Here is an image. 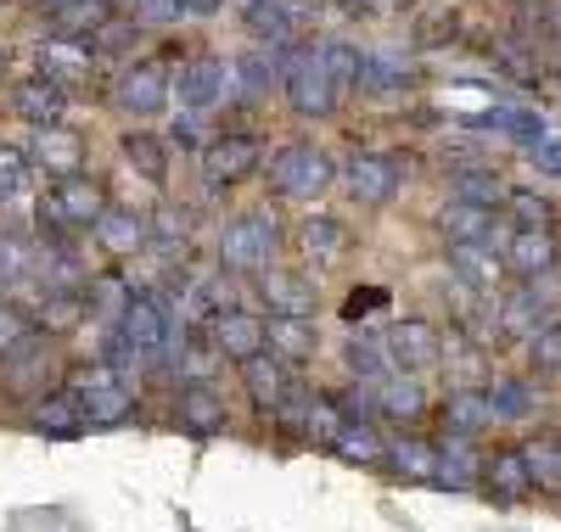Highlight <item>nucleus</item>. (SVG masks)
Masks as SVG:
<instances>
[{
	"label": "nucleus",
	"instance_id": "1",
	"mask_svg": "<svg viewBox=\"0 0 561 532\" xmlns=\"http://www.w3.org/2000/svg\"><path fill=\"white\" fill-rule=\"evenodd\" d=\"M332 180H337L332 158H325L320 147H309V140H293V147H280L270 158V185L280 190V197H320Z\"/></svg>",
	"mask_w": 561,
	"mask_h": 532
},
{
	"label": "nucleus",
	"instance_id": "2",
	"mask_svg": "<svg viewBox=\"0 0 561 532\" xmlns=\"http://www.w3.org/2000/svg\"><path fill=\"white\" fill-rule=\"evenodd\" d=\"M275 253V224L264 213H242L219 230V264L237 275H264Z\"/></svg>",
	"mask_w": 561,
	"mask_h": 532
},
{
	"label": "nucleus",
	"instance_id": "3",
	"mask_svg": "<svg viewBox=\"0 0 561 532\" xmlns=\"http://www.w3.org/2000/svg\"><path fill=\"white\" fill-rule=\"evenodd\" d=\"M73 398H79V409H84L90 426H124L129 409H135V393L124 386V375H113L107 365L79 370L73 375Z\"/></svg>",
	"mask_w": 561,
	"mask_h": 532
},
{
	"label": "nucleus",
	"instance_id": "4",
	"mask_svg": "<svg viewBox=\"0 0 561 532\" xmlns=\"http://www.w3.org/2000/svg\"><path fill=\"white\" fill-rule=\"evenodd\" d=\"M113 102L129 118H158L169 107V73L158 62H129L118 73V84H113Z\"/></svg>",
	"mask_w": 561,
	"mask_h": 532
},
{
	"label": "nucleus",
	"instance_id": "5",
	"mask_svg": "<svg viewBox=\"0 0 561 532\" xmlns=\"http://www.w3.org/2000/svg\"><path fill=\"white\" fill-rule=\"evenodd\" d=\"M343 180H348V197L359 208H382V203H393V190H399V158H388V152H354Z\"/></svg>",
	"mask_w": 561,
	"mask_h": 532
},
{
	"label": "nucleus",
	"instance_id": "6",
	"mask_svg": "<svg viewBox=\"0 0 561 532\" xmlns=\"http://www.w3.org/2000/svg\"><path fill=\"white\" fill-rule=\"evenodd\" d=\"M264 348H270V325H264L259 314H242V309H219V314H214V354H219V359L248 365V359H259Z\"/></svg>",
	"mask_w": 561,
	"mask_h": 532
},
{
	"label": "nucleus",
	"instance_id": "7",
	"mask_svg": "<svg viewBox=\"0 0 561 532\" xmlns=\"http://www.w3.org/2000/svg\"><path fill=\"white\" fill-rule=\"evenodd\" d=\"M253 169H259V140L253 135H219V140H208V147H203V174H208L214 190L242 185Z\"/></svg>",
	"mask_w": 561,
	"mask_h": 532
},
{
	"label": "nucleus",
	"instance_id": "8",
	"mask_svg": "<svg viewBox=\"0 0 561 532\" xmlns=\"http://www.w3.org/2000/svg\"><path fill=\"white\" fill-rule=\"evenodd\" d=\"M280 84H287V102H293L304 118H325V113L337 107V84H332V73L320 68V57L293 62L287 73H280Z\"/></svg>",
	"mask_w": 561,
	"mask_h": 532
},
{
	"label": "nucleus",
	"instance_id": "9",
	"mask_svg": "<svg viewBox=\"0 0 561 532\" xmlns=\"http://www.w3.org/2000/svg\"><path fill=\"white\" fill-rule=\"evenodd\" d=\"M388 359L399 365V375H410V370L438 365L444 359V343H438V331L427 320H404V325L388 331Z\"/></svg>",
	"mask_w": 561,
	"mask_h": 532
},
{
	"label": "nucleus",
	"instance_id": "10",
	"mask_svg": "<svg viewBox=\"0 0 561 532\" xmlns=\"http://www.w3.org/2000/svg\"><path fill=\"white\" fill-rule=\"evenodd\" d=\"M505 269L523 275V280H539L556 269V235L550 230H511L505 241Z\"/></svg>",
	"mask_w": 561,
	"mask_h": 532
},
{
	"label": "nucleus",
	"instance_id": "11",
	"mask_svg": "<svg viewBox=\"0 0 561 532\" xmlns=\"http://www.w3.org/2000/svg\"><path fill=\"white\" fill-rule=\"evenodd\" d=\"M34 163H39L45 174H57V180H73L79 163H84V140H79L68 124L39 129V135H34Z\"/></svg>",
	"mask_w": 561,
	"mask_h": 532
},
{
	"label": "nucleus",
	"instance_id": "12",
	"mask_svg": "<svg viewBox=\"0 0 561 532\" xmlns=\"http://www.w3.org/2000/svg\"><path fill=\"white\" fill-rule=\"evenodd\" d=\"M96 241H102L113 258H135V253L152 241V224L140 219L135 208H107V213L96 219Z\"/></svg>",
	"mask_w": 561,
	"mask_h": 532
},
{
	"label": "nucleus",
	"instance_id": "13",
	"mask_svg": "<svg viewBox=\"0 0 561 532\" xmlns=\"http://www.w3.org/2000/svg\"><path fill=\"white\" fill-rule=\"evenodd\" d=\"M225 84H230L225 62H214V57H197L192 68L180 73V102L192 107V113H214V107L225 102Z\"/></svg>",
	"mask_w": 561,
	"mask_h": 532
},
{
	"label": "nucleus",
	"instance_id": "14",
	"mask_svg": "<svg viewBox=\"0 0 561 532\" xmlns=\"http://www.w3.org/2000/svg\"><path fill=\"white\" fill-rule=\"evenodd\" d=\"M118 331L129 336V343H135L140 354H158V348H163V336H169V320H163L158 298L135 292V298L124 303V320H118Z\"/></svg>",
	"mask_w": 561,
	"mask_h": 532
},
{
	"label": "nucleus",
	"instance_id": "15",
	"mask_svg": "<svg viewBox=\"0 0 561 532\" xmlns=\"http://www.w3.org/2000/svg\"><path fill=\"white\" fill-rule=\"evenodd\" d=\"M12 107H18V118H28L34 129H51V124H62V84H51V79H23L18 90H12Z\"/></svg>",
	"mask_w": 561,
	"mask_h": 532
},
{
	"label": "nucleus",
	"instance_id": "16",
	"mask_svg": "<svg viewBox=\"0 0 561 532\" xmlns=\"http://www.w3.org/2000/svg\"><path fill=\"white\" fill-rule=\"evenodd\" d=\"M264 298H270L275 320H309L314 314V286L304 275H287V269H264Z\"/></svg>",
	"mask_w": 561,
	"mask_h": 532
},
{
	"label": "nucleus",
	"instance_id": "17",
	"mask_svg": "<svg viewBox=\"0 0 561 532\" xmlns=\"http://www.w3.org/2000/svg\"><path fill=\"white\" fill-rule=\"evenodd\" d=\"M57 213L68 219V224H90L96 230V219L107 213V197H102V185L96 180H84V174H73V180H57Z\"/></svg>",
	"mask_w": 561,
	"mask_h": 532
},
{
	"label": "nucleus",
	"instance_id": "18",
	"mask_svg": "<svg viewBox=\"0 0 561 532\" xmlns=\"http://www.w3.org/2000/svg\"><path fill=\"white\" fill-rule=\"evenodd\" d=\"M449 269L466 286H478V292H494L500 275H505V258H494L483 241H449Z\"/></svg>",
	"mask_w": 561,
	"mask_h": 532
},
{
	"label": "nucleus",
	"instance_id": "19",
	"mask_svg": "<svg viewBox=\"0 0 561 532\" xmlns=\"http://www.w3.org/2000/svg\"><path fill=\"white\" fill-rule=\"evenodd\" d=\"M180 426L185 431H225V398L214 393L208 381H185V393H180Z\"/></svg>",
	"mask_w": 561,
	"mask_h": 532
},
{
	"label": "nucleus",
	"instance_id": "20",
	"mask_svg": "<svg viewBox=\"0 0 561 532\" xmlns=\"http://www.w3.org/2000/svg\"><path fill=\"white\" fill-rule=\"evenodd\" d=\"M489 420H494L489 393H478V386H455L449 404H444V431L449 438H472V431H483Z\"/></svg>",
	"mask_w": 561,
	"mask_h": 532
},
{
	"label": "nucleus",
	"instance_id": "21",
	"mask_svg": "<svg viewBox=\"0 0 561 532\" xmlns=\"http://www.w3.org/2000/svg\"><path fill=\"white\" fill-rule=\"evenodd\" d=\"M39 73L51 79V84H73V79H84L90 73V51L84 45H73V39H45V51H39Z\"/></svg>",
	"mask_w": 561,
	"mask_h": 532
},
{
	"label": "nucleus",
	"instance_id": "22",
	"mask_svg": "<svg viewBox=\"0 0 561 532\" xmlns=\"http://www.w3.org/2000/svg\"><path fill=\"white\" fill-rule=\"evenodd\" d=\"M421 409H427V393H421L410 375H382V381H377V415H388V420H415Z\"/></svg>",
	"mask_w": 561,
	"mask_h": 532
},
{
	"label": "nucleus",
	"instance_id": "23",
	"mask_svg": "<svg viewBox=\"0 0 561 532\" xmlns=\"http://www.w3.org/2000/svg\"><path fill=\"white\" fill-rule=\"evenodd\" d=\"M242 381H248V393L259 398V404H280V398H287V365H280L275 354H259V359H248L242 365Z\"/></svg>",
	"mask_w": 561,
	"mask_h": 532
},
{
	"label": "nucleus",
	"instance_id": "24",
	"mask_svg": "<svg viewBox=\"0 0 561 532\" xmlns=\"http://www.w3.org/2000/svg\"><path fill=\"white\" fill-rule=\"evenodd\" d=\"M343 247H348V230L337 219H304L298 224V253L304 258H320L325 264V258H337Z\"/></svg>",
	"mask_w": 561,
	"mask_h": 532
},
{
	"label": "nucleus",
	"instance_id": "25",
	"mask_svg": "<svg viewBox=\"0 0 561 532\" xmlns=\"http://www.w3.org/2000/svg\"><path fill=\"white\" fill-rule=\"evenodd\" d=\"M270 354L280 365H304L314 354V331L309 320H270Z\"/></svg>",
	"mask_w": 561,
	"mask_h": 532
},
{
	"label": "nucleus",
	"instance_id": "26",
	"mask_svg": "<svg viewBox=\"0 0 561 532\" xmlns=\"http://www.w3.org/2000/svg\"><path fill=\"white\" fill-rule=\"evenodd\" d=\"M534 404H539V393H534L523 375H505V381L489 386V409H494V420H528Z\"/></svg>",
	"mask_w": 561,
	"mask_h": 532
},
{
	"label": "nucleus",
	"instance_id": "27",
	"mask_svg": "<svg viewBox=\"0 0 561 532\" xmlns=\"http://www.w3.org/2000/svg\"><path fill=\"white\" fill-rule=\"evenodd\" d=\"M444 230H449V241H483V235L494 230V208H478V203L449 197V203H444Z\"/></svg>",
	"mask_w": 561,
	"mask_h": 532
},
{
	"label": "nucleus",
	"instance_id": "28",
	"mask_svg": "<svg viewBox=\"0 0 561 532\" xmlns=\"http://www.w3.org/2000/svg\"><path fill=\"white\" fill-rule=\"evenodd\" d=\"M124 158H129V169L140 174V180H152V185H163V174H169V158H163V140H152V135H124Z\"/></svg>",
	"mask_w": 561,
	"mask_h": 532
},
{
	"label": "nucleus",
	"instance_id": "29",
	"mask_svg": "<svg viewBox=\"0 0 561 532\" xmlns=\"http://www.w3.org/2000/svg\"><path fill=\"white\" fill-rule=\"evenodd\" d=\"M343 460H354V465H377L388 449H382V438H377V426H370V420H348L343 426V438L332 443Z\"/></svg>",
	"mask_w": 561,
	"mask_h": 532
},
{
	"label": "nucleus",
	"instance_id": "30",
	"mask_svg": "<svg viewBox=\"0 0 561 532\" xmlns=\"http://www.w3.org/2000/svg\"><path fill=\"white\" fill-rule=\"evenodd\" d=\"M539 314H545V298L539 292H511L500 303V331L505 336H534L539 331Z\"/></svg>",
	"mask_w": 561,
	"mask_h": 532
},
{
	"label": "nucleus",
	"instance_id": "31",
	"mask_svg": "<svg viewBox=\"0 0 561 532\" xmlns=\"http://www.w3.org/2000/svg\"><path fill=\"white\" fill-rule=\"evenodd\" d=\"M34 426H39V431H51V438H68V431L84 426V409H79L73 393H57V398H45V404L34 409Z\"/></svg>",
	"mask_w": 561,
	"mask_h": 532
},
{
	"label": "nucleus",
	"instance_id": "32",
	"mask_svg": "<svg viewBox=\"0 0 561 532\" xmlns=\"http://www.w3.org/2000/svg\"><path fill=\"white\" fill-rule=\"evenodd\" d=\"M248 23H253V34L259 39H270V45H287L293 39V12L280 7V0H253V12H248Z\"/></svg>",
	"mask_w": 561,
	"mask_h": 532
},
{
	"label": "nucleus",
	"instance_id": "33",
	"mask_svg": "<svg viewBox=\"0 0 561 532\" xmlns=\"http://www.w3.org/2000/svg\"><path fill=\"white\" fill-rule=\"evenodd\" d=\"M388 465L399 476H438V449L433 443H421V438H404L388 449Z\"/></svg>",
	"mask_w": 561,
	"mask_h": 532
},
{
	"label": "nucleus",
	"instance_id": "34",
	"mask_svg": "<svg viewBox=\"0 0 561 532\" xmlns=\"http://www.w3.org/2000/svg\"><path fill=\"white\" fill-rule=\"evenodd\" d=\"M489 476H494V494H505V499H523V494L534 488L528 460H523V454H511V449L489 460Z\"/></svg>",
	"mask_w": 561,
	"mask_h": 532
},
{
	"label": "nucleus",
	"instance_id": "35",
	"mask_svg": "<svg viewBox=\"0 0 561 532\" xmlns=\"http://www.w3.org/2000/svg\"><path fill=\"white\" fill-rule=\"evenodd\" d=\"M388 365H393V359H388V343H377L370 331H359L354 343H348V370H359L365 381H382Z\"/></svg>",
	"mask_w": 561,
	"mask_h": 532
},
{
	"label": "nucleus",
	"instance_id": "36",
	"mask_svg": "<svg viewBox=\"0 0 561 532\" xmlns=\"http://www.w3.org/2000/svg\"><path fill=\"white\" fill-rule=\"evenodd\" d=\"M314 57H320V68H325V73H332V84H337V90H343V84H359L365 57L354 51V45H343V39H337V45H320Z\"/></svg>",
	"mask_w": 561,
	"mask_h": 532
},
{
	"label": "nucleus",
	"instance_id": "37",
	"mask_svg": "<svg viewBox=\"0 0 561 532\" xmlns=\"http://www.w3.org/2000/svg\"><path fill=\"white\" fill-rule=\"evenodd\" d=\"M528 359H534V370L561 375V325H539V331L528 336Z\"/></svg>",
	"mask_w": 561,
	"mask_h": 532
},
{
	"label": "nucleus",
	"instance_id": "38",
	"mask_svg": "<svg viewBox=\"0 0 561 532\" xmlns=\"http://www.w3.org/2000/svg\"><path fill=\"white\" fill-rule=\"evenodd\" d=\"M523 460H528V476L539 488H561V449L556 443H528Z\"/></svg>",
	"mask_w": 561,
	"mask_h": 532
},
{
	"label": "nucleus",
	"instance_id": "39",
	"mask_svg": "<svg viewBox=\"0 0 561 532\" xmlns=\"http://www.w3.org/2000/svg\"><path fill=\"white\" fill-rule=\"evenodd\" d=\"M124 7H129V18L140 28H169V23H180L185 0H124Z\"/></svg>",
	"mask_w": 561,
	"mask_h": 532
},
{
	"label": "nucleus",
	"instance_id": "40",
	"mask_svg": "<svg viewBox=\"0 0 561 532\" xmlns=\"http://www.w3.org/2000/svg\"><path fill=\"white\" fill-rule=\"evenodd\" d=\"M28 336H34L28 314H23V309H7V303H0V359L23 354V348H28Z\"/></svg>",
	"mask_w": 561,
	"mask_h": 532
},
{
	"label": "nucleus",
	"instance_id": "41",
	"mask_svg": "<svg viewBox=\"0 0 561 532\" xmlns=\"http://www.w3.org/2000/svg\"><path fill=\"white\" fill-rule=\"evenodd\" d=\"M455 197H460V203H478V208H494L500 180H494V174H478V169H460V174H455Z\"/></svg>",
	"mask_w": 561,
	"mask_h": 532
},
{
	"label": "nucleus",
	"instance_id": "42",
	"mask_svg": "<svg viewBox=\"0 0 561 532\" xmlns=\"http://www.w3.org/2000/svg\"><path fill=\"white\" fill-rule=\"evenodd\" d=\"M511 219H517V230H550V203L534 190H511Z\"/></svg>",
	"mask_w": 561,
	"mask_h": 532
},
{
	"label": "nucleus",
	"instance_id": "43",
	"mask_svg": "<svg viewBox=\"0 0 561 532\" xmlns=\"http://www.w3.org/2000/svg\"><path fill=\"white\" fill-rule=\"evenodd\" d=\"M343 426H348V415H343L337 404L314 398V409H309V426H304V431H314L320 443H337V438H343Z\"/></svg>",
	"mask_w": 561,
	"mask_h": 532
},
{
	"label": "nucleus",
	"instance_id": "44",
	"mask_svg": "<svg viewBox=\"0 0 561 532\" xmlns=\"http://www.w3.org/2000/svg\"><path fill=\"white\" fill-rule=\"evenodd\" d=\"M185 230H192V219H185L180 208H158V219H152V241H163V247H180Z\"/></svg>",
	"mask_w": 561,
	"mask_h": 532
},
{
	"label": "nucleus",
	"instance_id": "45",
	"mask_svg": "<svg viewBox=\"0 0 561 532\" xmlns=\"http://www.w3.org/2000/svg\"><path fill=\"white\" fill-rule=\"evenodd\" d=\"M23 174H28V152L0 147V197H12V190L23 185Z\"/></svg>",
	"mask_w": 561,
	"mask_h": 532
},
{
	"label": "nucleus",
	"instance_id": "46",
	"mask_svg": "<svg viewBox=\"0 0 561 532\" xmlns=\"http://www.w3.org/2000/svg\"><path fill=\"white\" fill-rule=\"evenodd\" d=\"M28 269V247L18 235H0V280H18Z\"/></svg>",
	"mask_w": 561,
	"mask_h": 532
},
{
	"label": "nucleus",
	"instance_id": "47",
	"mask_svg": "<svg viewBox=\"0 0 561 532\" xmlns=\"http://www.w3.org/2000/svg\"><path fill=\"white\" fill-rule=\"evenodd\" d=\"M90 292H96L102 309H113V303L124 298V280H118V275H96V280H90Z\"/></svg>",
	"mask_w": 561,
	"mask_h": 532
},
{
	"label": "nucleus",
	"instance_id": "48",
	"mask_svg": "<svg viewBox=\"0 0 561 532\" xmlns=\"http://www.w3.org/2000/svg\"><path fill=\"white\" fill-rule=\"evenodd\" d=\"M534 158H539L550 174H561V140H539V147H534Z\"/></svg>",
	"mask_w": 561,
	"mask_h": 532
},
{
	"label": "nucleus",
	"instance_id": "49",
	"mask_svg": "<svg viewBox=\"0 0 561 532\" xmlns=\"http://www.w3.org/2000/svg\"><path fill=\"white\" fill-rule=\"evenodd\" d=\"M79 320V303H68L62 292H57V303H51V325H73Z\"/></svg>",
	"mask_w": 561,
	"mask_h": 532
},
{
	"label": "nucleus",
	"instance_id": "50",
	"mask_svg": "<svg viewBox=\"0 0 561 532\" xmlns=\"http://www.w3.org/2000/svg\"><path fill=\"white\" fill-rule=\"evenodd\" d=\"M225 7V0H185V12H197V18H214Z\"/></svg>",
	"mask_w": 561,
	"mask_h": 532
},
{
	"label": "nucleus",
	"instance_id": "51",
	"mask_svg": "<svg viewBox=\"0 0 561 532\" xmlns=\"http://www.w3.org/2000/svg\"><path fill=\"white\" fill-rule=\"evenodd\" d=\"M174 140H180V147H197V124H192V118L174 124Z\"/></svg>",
	"mask_w": 561,
	"mask_h": 532
},
{
	"label": "nucleus",
	"instance_id": "52",
	"mask_svg": "<svg viewBox=\"0 0 561 532\" xmlns=\"http://www.w3.org/2000/svg\"><path fill=\"white\" fill-rule=\"evenodd\" d=\"M45 7H51V12H57V7H68V0H45Z\"/></svg>",
	"mask_w": 561,
	"mask_h": 532
},
{
	"label": "nucleus",
	"instance_id": "53",
	"mask_svg": "<svg viewBox=\"0 0 561 532\" xmlns=\"http://www.w3.org/2000/svg\"><path fill=\"white\" fill-rule=\"evenodd\" d=\"M0 79H7V51H0Z\"/></svg>",
	"mask_w": 561,
	"mask_h": 532
},
{
	"label": "nucleus",
	"instance_id": "54",
	"mask_svg": "<svg viewBox=\"0 0 561 532\" xmlns=\"http://www.w3.org/2000/svg\"><path fill=\"white\" fill-rule=\"evenodd\" d=\"M96 7H107V0H96Z\"/></svg>",
	"mask_w": 561,
	"mask_h": 532
}]
</instances>
